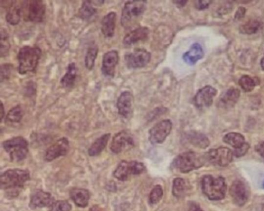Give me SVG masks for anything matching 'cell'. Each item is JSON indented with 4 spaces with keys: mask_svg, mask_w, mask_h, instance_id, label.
<instances>
[{
    "mask_svg": "<svg viewBox=\"0 0 264 211\" xmlns=\"http://www.w3.org/2000/svg\"><path fill=\"white\" fill-rule=\"evenodd\" d=\"M41 56V50L38 47L25 46L19 51L17 59L19 73L25 75L36 71Z\"/></svg>",
    "mask_w": 264,
    "mask_h": 211,
    "instance_id": "cell-1",
    "label": "cell"
},
{
    "mask_svg": "<svg viewBox=\"0 0 264 211\" xmlns=\"http://www.w3.org/2000/svg\"><path fill=\"white\" fill-rule=\"evenodd\" d=\"M201 184L203 192L209 200L218 201L225 197L227 186L224 178L206 175L202 178Z\"/></svg>",
    "mask_w": 264,
    "mask_h": 211,
    "instance_id": "cell-2",
    "label": "cell"
},
{
    "mask_svg": "<svg viewBox=\"0 0 264 211\" xmlns=\"http://www.w3.org/2000/svg\"><path fill=\"white\" fill-rule=\"evenodd\" d=\"M204 156L194 151H188L178 155L172 163L173 168L182 173H187L202 167L206 161Z\"/></svg>",
    "mask_w": 264,
    "mask_h": 211,
    "instance_id": "cell-3",
    "label": "cell"
},
{
    "mask_svg": "<svg viewBox=\"0 0 264 211\" xmlns=\"http://www.w3.org/2000/svg\"><path fill=\"white\" fill-rule=\"evenodd\" d=\"M147 8V2L143 0H135L126 3L122 11L121 24L125 28L133 25L143 15Z\"/></svg>",
    "mask_w": 264,
    "mask_h": 211,
    "instance_id": "cell-4",
    "label": "cell"
},
{
    "mask_svg": "<svg viewBox=\"0 0 264 211\" xmlns=\"http://www.w3.org/2000/svg\"><path fill=\"white\" fill-rule=\"evenodd\" d=\"M28 171L20 169L9 170L1 176V188L3 190H12L22 188L30 180Z\"/></svg>",
    "mask_w": 264,
    "mask_h": 211,
    "instance_id": "cell-5",
    "label": "cell"
},
{
    "mask_svg": "<svg viewBox=\"0 0 264 211\" xmlns=\"http://www.w3.org/2000/svg\"><path fill=\"white\" fill-rule=\"evenodd\" d=\"M3 146L13 162L24 160L29 152L28 143L21 137H15L4 142Z\"/></svg>",
    "mask_w": 264,
    "mask_h": 211,
    "instance_id": "cell-6",
    "label": "cell"
},
{
    "mask_svg": "<svg viewBox=\"0 0 264 211\" xmlns=\"http://www.w3.org/2000/svg\"><path fill=\"white\" fill-rule=\"evenodd\" d=\"M45 5L41 0L26 1L22 6L25 20L32 22H42L46 11Z\"/></svg>",
    "mask_w": 264,
    "mask_h": 211,
    "instance_id": "cell-7",
    "label": "cell"
},
{
    "mask_svg": "<svg viewBox=\"0 0 264 211\" xmlns=\"http://www.w3.org/2000/svg\"><path fill=\"white\" fill-rule=\"evenodd\" d=\"M144 165L137 162L123 161L114 172V177L119 180L126 181L131 175H138L145 172Z\"/></svg>",
    "mask_w": 264,
    "mask_h": 211,
    "instance_id": "cell-8",
    "label": "cell"
},
{
    "mask_svg": "<svg viewBox=\"0 0 264 211\" xmlns=\"http://www.w3.org/2000/svg\"><path fill=\"white\" fill-rule=\"evenodd\" d=\"M233 152L227 147L210 149L205 155L206 160L221 167H227L232 161Z\"/></svg>",
    "mask_w": 264,
    "mask_h": 211,
    "instance_id": "cell-9",
    "label": "cell"
},
{
    "mask_svg": "<svg viewBox=\"0 0 264 211\" xmlns=\"http://www.w3.org/2000/svg\"><path fill=\"white\" fill-rule=\"evenodd\" d=\"M173 123L170 120H164L155 125L149 132V139L153 144L163 143L171 134Z\"/></svg>",
    "mask_w": 264,
    "mask_h": 211,
    "instance_id": "cell-10",
    "label": "cell"
},
{
    "mask_svg": "<svg viewBox=\"0 0 264 211\" xmlns=\"http://www.w3.org/2000/svg\"><path fill=\"white\" fill-rule=\"evenodd\" d=\"M150 52L144 49H138L125 56L127 66L130 69L145 67L151 61Z\"/></svg>",
    "mask_w": 264,
    "mask_h": 211,
    "instance_id": "cell-11",
    "label": "cell"
},
{
    "mask_svg": "<svg viewBox=\"0 0 264 211\" xmlns=\"http://www.w3.org/2000/svg\"><path fill=\"white\" fill-rule=\"evenodd\" d=\"M217 94L218 90L215 88L210 86L203 87L197 92L194 98L196 107L200 110L210 107Z\"/></svg>",
    "mask_w": 264,
    "mask_h": 211,
    "instance_id": "cell-12",
    "label": "cell"
},
{
    "mask_svg": "<svg viewBox=\"0 0 264 211\" xmlns=\"http://www.w3.org/2000/svg\"><path fill=\"white\" fill-rule=\"evenodd\" d=\"M134 146V140L130 133L123 130L116 134L113 138L110 148L116 154L120 153Z\"/></svg>",
    "mask_w": 264,
    "mask_h": 211,
    "instance_id": "cell-13",
    "label": "cell"
},
{
    "mask_svg": "<svg viewBox=\"0 0 264 211\" xmlns=\"http://www.w3.org/2000/svg\"><path fill=\"white\" fill-rule=\"evenodd\" d=\"M229 192L233 201L238 206H243L247 202L250 194L247 185L240 180L233 182Z\"/></svg>",
    "mask_w": 264,
    "mask_h": 211,
    "instance_id": "cell-14",
    "label": "cell"
},
{
    "mask_svg": "<svg viewBox=\"0 0 264 211\" xmlns=\"http://www.w3.org/2000/svg\"><path fill=\"white\" fill-rule=\"evenodd\" d=\"M69 149V142L67 138L59 139L55 143L50 146L45 154V160L51 162L57 158L66 155Z\"/></svg>",
    "mask_w": 264,
    "mask_h": 211,
    "instance_id": "cell-15",
    "label": "cell"
},
{
    "mask_svg": "<svg viewBox=\"0 0 264 211\" xmlns=\"http://www.w3.org/2000/svg\"><path fill=\"white\" fill-rule=\"evenodd\" d=\"M118 52L116 50L108 51L102 60L101 70L103 74L108 77H113L119 61Z\"/></svg>",
    "mask_w": 264,
    "mask_h": 211,
    "instance_id": "cell-16",
    "label": "cell"
},
{
    "mask_svg": "<svg viewBox=\"0 0 264 211\" xmlns=\"http://www.w3.org/2000/svg\"><path fill=\"white\" fill-rule=\"evenodd\" d=\"M134 97L129 91H125L119 96L117 103L119 114L126 119H129L133 112Z\"/></svg>",
    "mask_w": 264,
    "mask_h": 211,
    "instance_id": "cell-17",
    "label": "cell"
},
{
    "mask_svg": "<svg viewBox=\"0 0 264 211\" xmlns=\"http://www.w3.org/2000/svg\"><path fill=\"white\" fill-rule=\"evenodd\" d=\"M55 202V198L51 194L42 190H37L31 197L30 206L34 209L50 207Z\"/></svg>",
    "mask_w": 264,
    "mask_h": 211,
    "instance_id": "cell-18",
    "label": "cell"
},
{
    "mask_svg": "<svg viewBox=\"0 0 264 211\" xmlns=\"http://www.w3.org/2000/svg\"><path fill=\"white\" fill-rule=\"evenodd\" d=\"M241 95L239 89L234 87L229 89L220 98L219 107L223 109H230L234 107Z\"/></svg>",
    "mask_w": 264,
    "mask_h": 211,
    "instance_id": "cell-19",
    "label": "cell"
},
{
    "mask_svg": "<svg viewBox=\"0 0 264 211\" xmlns=\"http://www.w3.org/2000/svg\"><path fill=\"white\" fill-rule=\"evenodd\" d=\"M117 21V15L112 12L105 15L101 21V31L105 38L114 36Z\"/></svg>",
    "mask_w": 264,
    "mask_h": 211,
    "instance_id": "cell-20",
    "label": "cell"
},
{
    "mask_svg": "<svg viewBox=\"0 0 264 211\" xmlns=\"http://www.w3.org/2000/svg\"><path fill=\"white\" fill-rule=\"evenodd\" d=\"M204 56V52L202 46L198 43H195L183 55V60L187 65L193 66L203 59Z\"/></svg>",
    "mask_w": 264,
    "mask_h": 211,
    "instance_id": "cell-21",
    "label": "cell"
},
{
    "mask_svg": "<svg viewBox=\"0 0 264 211\" xmlns=\"http://www.w3.org/2000/svg\"><path fill=\"white\" fill-rule=\"evenodd\" d=\"M150 33L149 29L145 27L138 28L125 37L123 43L126 46L134 44L140 41L147 39Z\"/></svg>",
    "mask_w": 264,
    "mask_h": 211,
    "instance_id": "cell-22",
    "label": "cell"
},
{
    "mask_svg": "<svg viewBox=\"0 0 264 211\" xmlns=\"http://www.w3.org/2000/svg\"><path fill=\"white\" fill-rule=\"evenodd\" d=\"M186 139L191 145L201 149L209 146L210 141L204 134L195 131H190L185 134Z\"/></svg>",
    "mask_w": 264,
    "mask_h": 211,
    "instance_id": "cell-23",
    "label": "cell"
},
{
    "mask_svg": "<svg viewBox=\"0 0 264 211\" xmlns=\"http://www.w3.org/2000/svg\"><path fill=\"white\" fill-rule=\"evenodd\" d=\"M71 199L75 204L81 207H85L89 203L90 194L88 190L84 189L75 188L70 192Z\"/></svg>",
    "mask_w": 264,
    "mask_h": 211,
    "instance_id": "cell-24",
    "label": "cell"
},
{
    "mask_svg": "<svg viewBox=\"0 0 264 211\" xmlns=\"http://www.w3.org/2000/svg\"><path fill=\"white\" fill-rule=\"evenodd\" d=\"M111 137V134H105L98 138L88 149L89 155L93 156L100 154L107 146Z\"/></svg>",
    "mask_w": 264,
    "mask_h": 211,
    "instance_id": "cell-25",
    "label": "cell"
},
{
    "mask_svg": "<svg viewBox=\"0 0 264 211\" xmlns=\"http://www.w3.org/2000/svg\"><path fill=\"white\" fill-rule=\"evenodd\" d=\"M77 69L75 63L69 64L66 73L61 78L60 83L64 88H70L75 85L77 78Z\"/></svg>",
    "mask_w": 264,
    "mask_h": 211,
    "instance_id": "cell-26",
    "label": "cell"
},
{
    "mask_svg": "<svg viewBox=\"0 0 264 211\" xmlns=\"http://www.w3.org/2000/svg\"><path fill=\"white\" fill-rule=\"evenodd\" d=\"M21 8L16 2H12L7 13L6 19L12 25L19 24L21 19Z\"/></svg>",
    "mask_w": 264,
    "mask_h": 211,
    "instance_id": "cell-27",
    "label": "cell"
},
{
    "mask_svg": "<svg viewBox=\"0 0 264 211\" xmlns=\"http://www.w3.org/2000/svg\"><path fill=\"white\" fill-rule=\"evenodd\" d=\"M98 52V46L94 43L91 44L87 48L85 58V65L86 69L89 71L92 70L94 66Z\"/></svg>",
    "mask_w": 264,
    "mask_h": 211,
    "instance_id": "cell-28",
    "label": "cell"
},
{
    "mask_svg": "<svg viewBox=\"0 0 264 211\" xmlns=\"http://www.w3.org/2000/svg\"><path fill=\"white\" fill-rule=\"evenodd\" d=\"M223 141L235 149L241 147L246 143L245 138L243 135L234 132L226 135L223 138Z\"/></svg>",
    "mask_w": 264,
    "mask_h": 211,
    "instance_id": "cell-29",
    "label": "cell"
},
{
    "mask_svg": "<svg viewBox=\"0 0 264 211\" xmlns=\"http://www.w3.org/2000/svg\"><path fill=\"white\" fill-rule=\"evenodd\" d=\"M92 1H84L79 11V17L85 20L90 19L97 12V9L92 6Z\"/></svg>",
    "mask_w": 264,
    "mask_h": 211,
    "instance_id": "cell-30",
    "label": "cell"
},
{
    "mask_svg": "<svg viewBox=\"0 0 264 211\" xmlns=\"http://www.w3.org/2000/svg\"><path fill=\"white\" fill-rule=\"evenodd\" d=\"M260 23L256 20H250L241 25L239 31L243 34H256L260 28Z\"/></svg>",
    "mask_w": 264,
    "mask_h": 211,
    "instance_id": "cell-31",
    "label": "cell"
},
{
    "mask_svg": "<svg viewBox=\"0 0 264 211\" xmlns=\"http://www.w3.org/2000/svg\"><path fill=\"white\" fill-rule=\"evenodd\" d=\"M23 116V111L20 105L12 109L9 112L6 118L7 123H19Z\"/></svg>",
    "mask_w": 264,
    "mask_h": 211,
    "instance_id": "cell-32",
    "label": "cell"
},
{
    "mask_svg": "<svg viewBox=\"0 0 264 211\" xmlns=\"http://www.w3.org/2000/svg\"><path fill=\"white\" fill-rule=\"evenodd\" d=\"M258 83L255 78L248 75L242 76L238 81L239 86L246 92L252 91Z\"/></svg>",
    "mask_w": 264,
    "mask_h": 211,
    "instance_id": "cell-33",
    "label": "cell"
},
{
    "mask_svg": "<svg viewBox=\"0 0 264 211\" xmlns=\"http://www.w3.org/2000/svg\"><path fill=\"white\" fill-rule=\"evenodd\" d=\"M187 187V184L184 179L181 178L175 179L173 186L174 196L178 198L183 196L185 194Z\"/></svg>",
    "mask_w": 264,
    "mask_h": 211,
    "instance_id": "cell-34",
    "label": "cell"
},
{
    "mask_svg": "<svg viewBox=\"0 0 264 211\" xmlns=\"http://www.w3.org/2000/svg\"><path fill=\"white\" fill-rule=\"evenodd\" d=\"M10 47L9 34L6 30L2 29L1 48H0V55L2 57H6L9 55Z\"/></svg>",
    "mask_w": 264,
    "mask_h": 211,
    "instance_id": "cell-35",
    "label": "cell"
},
{
    "mask_svg": "<svg viewBox=\"0 0 264 211\" xmlns=\"http://www.w3.org/2000/svg\"><path fill=\"white\" fill-rule=\"evenodd\" d=\"M163 190L160 185H156L150 192L149 201L152 204L159 202L163 196Z\"/></svg>",
    "mask_w": 264,
    "mask_h": 211,
    "instance_id": "cell-36",
    "label": "cell"
},
{
    "mask_svg": "<svg viewBox=\"0 0 264 211\" xmlns=\"http://www.w3.org/2000/svg\"><path fill=\"white\" fill-rule=\"evenodd\" d=\"M72 206L66 200L55 201L50 206V211H70Z\"/></svg>",
    "mask_w": 264,
    "mask_h": 211,
    "instance_id": "cell-37",
    "label": "cell"
},
{
    "mask_svg": "<svg viewBox=\"0 0 264 211\" xmlns=\"http://www.w3.org/2000/svg\"><path fill=\"white\" fill-rule=\"evenodd\" d=\"M13 66L11 64H4L1 66V82L10 79Z\"/></svg>",
    "mask_w": 264,
    "mask_h": 211,
    "instance_id": "cell-38",
    "label": "cell"
},
{
    "mask_svg": "<svg viewBox=\"0 0 264 211\" xmlns=\"http://www.w3.org/2000/svg\"><path fill=\"white\" fill-rule=\"evenodd\" d=\"M36 88V85L34 82H29L25 88V94L29 97L35 95L37 91Z\"/></svg>",
    "mask_w": 264,
    "mask_h": 211,
    "instance_id": "cell-39",
    "label": "cell"
},
{
    "mask_svg": "<svg viewBox=\"0 0 264 211\" xmlns=\"http://www.w3.org/2000/svg\"><path fill=\"white\" fill-rule=\"evenodd\" d=\"M249 148V144L247 143H245L241 147L235 149L233 152V154L237 157L243 156L248 151Z\"/></svg>",
    "mask_w": 264,
    "mask_h": 211,
    "instance_id": "cell-40",
    "label": "cell"
},
{
    "mask_svg": "<svg viewBox=\"0 0 264 211\" xmlns=\"http://www.w3.org/2000/svg\"><path fill=\"white\" fill-rule=\"evenodd\" d=\"M211 4L212 1H196L195 6L197 9L202 11L208 9Z\"/></svg>",
    "mask_w": 264,
    "mask_h": 211,
    "instance_id": "cell-41",
    "label": "cell"
},
{
    "mask_svg": "<svg viewBox=\"0 0 264 211\" xmlns=\"http://www.w3.org/2000/svg\"><path fill=\"white\" fill-rule=\"evenodd\" d=\"M246 10L244 7H239L236 11L235 15V19L240 20L242 19L245 16Z\"/></svg>",
    "mask_w": 264,
    "mask_h": 211,
    "instance_id": "cell-42",
    "label": "cell"
},
{
    "mask_svg": "<svg viewBox=\"0 0 264 211\" xmlns=\"http://www.w3.org/2000/svg\"><path fill=\"white\" fill-rule=\"evenodd\" d=\"M255 150L264 160V142L258 144L255 147Z\"/></svg>",
    "mask_w": 264,
    "mask_h": 211,
    "instance_id": "cell-43",
    "label": "cell"
},
{
    "mask_svg": "<svg viewBox=\"0 0 264 211\" xmlns=\"http://www.w3.org/2000/svg\"><path fill=\"white\" fill-rule=\"evenodd\" d=\"M189 211H203L199 205L196 203H193L190 204Z\"/></svg>",
    "mask_w": 264,
    "mask_h": 211,
    "instance_id": "cell-44",
    "label": "cell"
},
{
    "mask_svg": "<svg viewBox=\"0 0 264 211\" xmlns=\"http://www.w3.org/2000/svg\"><path fill=\"white\" fill-rule=\"evenodd\" d=\"M173 2H174V3L179 8L184 7L187 3V1H185V0H182V1H173Z\"/></svg>",
    "mask_w": 264,
    "mask_h": 211,
    "instance_id": "cell-45",
    "label": "cell"
},
{
    "mask_svg": "<svg viewBox=\"0 0 264 211\" xmlns=\"http://www.w3.org/2000/svg\"><path fill=\"white\" fill-rule=\"evenodd\" d=\"M89 211H104L101 208L97 205L93 206L90 209Z\"/></svg>",
    "mask_w": 264,
    "mask_h": 211,
    "instance_id": "cell-46",
    "label": "cell"
},
{
    "mask_svg": "<svg viewBox=\"0 0 264 211\" xmlns=\"http://www.w3.org/2000/svg\"><path fill=\"white\" fill-rule=\"evenodd\" d=\"M4 116H5V108L4 107L3 103L2 102V103H1V120H2V121L3 120Z\"/></svg>",
    "mask_w": 264,
    "mask_h": 211,
    "instance_id": "cell-47",
    "label": "cell"
},
{
    "mask_svg": "<svg viewBox=\"0 0 264 211\" xmlns=\"http://www.w3.org/2000/svg\"><path fill=\"white\" fill-rule=\"evenodd\" d=\"M260 66L263 71H264V57L261 59L260 61Z\"/></svg>",
    "mask_w": 264,
    "mask_h": 211,
    "instance_id": "cell-48",
    "label": "cell"
},
{
    "mask_svg": "<svg viewBox=\"0 0 264 211\" xmlns=\"http://www.w3.org/2000/svg\"><path fill=\"white\" fill-rule=\"evenodd\" d=\"M261 186H262V188L263 189H264V179L263 180H262V183H261Z\"/></svg>",
    "mask_w": 264,
    "mask_h": 211,
    "instance_id": "cell-49",
    "label": "cell"
},
{
    "mask_svg": "<svg viewBox=\"0 0 264 211\" xmlns=\"http://www.w3.org/2000/svg\"><path fill=\"white\" fill-rule=\"evenodd\" d=\"M261 209H262V211H264V203H263V204L262 205V208Z\"/></svg>",
    "mask_w": 264,
    "mask_h": 211,
    "instance_id": "cell-50",
    "label": "cell"
}]
</instances>
